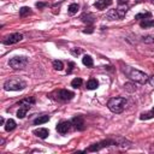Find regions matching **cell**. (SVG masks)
Wrapping results in <instances>:
<instances>
[{
  "label": "cell",
  "mask_w": 154,
  "mask_h": 154,
  "mask_svg": "<svg viewBox=\"0 0 154 154\" xmlns=\"http://www.w3.org/2000/svg\"><path fill=\"white\" fill-rule=\"evenodd\" d=\"M71 122H67V120H61V122H59L58 124H57V131L59 132V134H61V135H64V134H66L69 130H70V128H71Z\"/></svg>",
  "instance_id": "9c48e42d"
},
{
  "label": "cell",
  "mask_w": 154,
  "mask_h": 154,
  "mask_svg": "<svg viewBox=\"0 0 154 154\" xmlns=\"http://www.w3.org/2000/svg\"><path fill=\"white\" fill-rule=\"evenodd\" d=\"M78 8H79V5L78 4H71L69 6V13L70 14H75L78 11Z\"/></svg>",
  "instance_id": "484cf974"
},
{
  "label": "cell",
  "mask_w": 154,
  "mask_h": 154,
  "mask_svg": "<svg viewBox=\"0 0 154 154\" xmlns=\"http://www.w3.org/2000/svg\"><path fill=\"white\" fill-rule=\"evenodd\" d=\"M126 12H128V7H126V6H120V7H118V8L109 10V11L106 13L105 18H107L108 20H117V19H122V18H124V17H125Z\"/></svg>",
  "instance_id": "277c9868"
},
{
  "label": "cell",
  "mask_w": 154,
  "mask_h": 154,
  "mask_svg": "<svg viewBox=\"0 0 154 154\" xmlns=\"http://www.w3.org/2000/svg\"><path fill=\"white\" fill-rule=\"evenodd\" d=\"M46 5H47V4H45V2H37V4H36V7H37V8H42V7H45Z\"/></svg>",
  "instance_id": "1f68e13d"
},
{
  "label": "cell",
  "mask_w": 154,
  "mask_h": 154,
  "mask_svg": "<svg viewBox=\"0 0 154 154\" xmlns=\"http://www.w3.org/2000/svg\"><path fill=\"white\" fill-rule=\"evenodd\" d=\"M83 32H85V34H87V32L90 34V32H93V28H88V30L85 29V30H83Z\"/></svg>",
  "instance_id": "d6a6232c"
},
{
  "label": "cell",
  "mask_w": 154,
  "mask_h": 154,
  "mask_svg": "<svg viewBox=\"0 0 154 154\" xmlns=\"http://www.w3.org/2000/svg\"><path fill=\"white\" fill-rule=\"evenodd\" d=\"M71 124L75 126V129H77V130H84L85 129V125H84V119H83V117L82 116H76V117H73L72 118V120H71Z\"/></svg>",
  "instance_id": "30bf717a"
},
{
  "label": "cell",
  "mask_w": 154,
  "mask_h": 154,
  "mask_svg": "<svg viewBox=\"0 0 154 154\" xmlns=\"http://www.w3.org/2000/svg\"><path fill=\"white\" fill-rule=\"evenodd\" d=\"M71 53H72L73 55H79V54L82 53V49H81V48H73V49H71Z\"/></svg>",
  "instance_id": "f1b7e54d"
},
{
  "label": "cell",
  "mask_w": 154,
  "mask_h": 154,
  "mask_svg": "<svg viewBox=\"0 0 154 154\" xmlns=\"http://www.w3.org/2000/svg\"><path fill=\"white\" fill-rule=\"evenodd\" d=\"M123 72L131 81H135V82H138V83H146V82H148V78H149L144 72H142L140 70H136L134 67H130V66H124Z\"/></svg>",
  "instance_id": "6da1fadb"
},
{
  "label": "cell",
  "mask_w": 154,
  "mask_h": 154,
  "mask_svg": "<svg viewBox=\"0 0 154 154\" xmlns=\"http://www.w3.org/2000/svg\"><path fill=\"white\" fill-rule=\"evenodd\" d=\"M30 10H31V8H30V7H26V6L22 7V8L19 10V16H20V17H25L26 14H30V13H31Z\"/></svg>",
  "instance_id": "d4e9b609"
},
{
  "label": "cell",
  "mask_w": 154,
  "mask_h": 154,
  "mask_svg": "<svg viewBox=\"0 0 154 154\" xmlns=\"http://www.w3.org/2000/svg\"><path fill=\"white\" fill-rule=\"evenodd\" d=\"M140 26L144 28V29L152 28V26H154V19H142V22L140 23Z\"/></svg>",
  "instance_id": "2e32d148"
},
{
  "label": "cell",
  "mask_w": 154,
  "mask_h": 154,
  "mask_svg": "<svg viewBox=\"0 0 154 154\" xmlns=\"http://www.w3.org/2000/svg\"><path fill=\"white\" fill-rule=\"evenodd\" d=\"M49 99H52V100H54V101H69V100H71L73 96H75V94L72 93V91H70V90H67V89H59V90H54V91H52L49 95H47Z\"/></svg>",
  "instance_id": "3957f363"
},
{
  "label": "cell",
  "mask_w": 154,
  "mask_h": 154,
  "mask_svg": "<svg viewBox=\"0 0 154 154\" xmlns=\"http://www.w3.org/2000/svg\"><path fill=\"white\" fill-rule=\"evenodd\" d=\"M36 102V100H35V97H26V99H23V100H20V101H18L17 102V106H25V107H29V108H31V106L34 105Z\"/></svg>",
  "instance_id": "8fae6325"
},
{
  "label": "cell",
  "mask_w": 154,
  "mask_h": 154,
  "mask_svg": "<svg viewBox=\"0 0 154 154\" xmlns=\"http://www.w3.org/2000/svg\"><path fill=\"white\" fill-rule=\"evenodd\" d=\"M48 120H49V116H40L34 120V124L35 125H41L43 123H47Z\"/></svg>",
  "instance_id": "e0dca14e"
},
{
  "label": "cell",
  "mask_w": 154,
  "mask_h": 154,
  "mask_svg": "<svg viewBox=\"0 0 154 154\" xmlns=\"http://www.w3.org/2000/svg\"><path fill=\"white\" fill-rule=\"evenodd\" d=\"M118 144V142H117V140H103V141H101V142H99V143H94V144H91L89 148H87L84 152H95V150H100V149H102V148H105V147H108V146H117Z\"/></svg>",
  "instance_id": "52a82bcc"
},
{
  "label": "cell",
  "mask_w": 154,
  "mask_h": 154,
  "mask_svg": "<svg viewBox=\"0 0 154 154\" xmlns=\"http://www.w3.org/2000/svg\"><path fill=\"white\" fill-rule=\"evenodd\" d=\"M142 41L146 42V43H152V42H154V36H153V35L143 36V37H142Z\"/></svg>",
  "instance_id": "83f0119b"
},
{
  "label": "cell",
  "mask_w": 154,
  "mask_h": 154,
  "mask_svg": "<svg viewBox=\"0 0 154 154\" xmlns=\"http://www.w3.org/2000/svg\"><path fill=\"white\" fill-rule=\"evenodd\" d=\"M124 89H125L126 91H129V93H134V91H136L137 87H136L135 83H132V82H128V83L124 84Z\"/></svg>",
  "instance_id": "44dd1931"
},
{
  "label": "cell",
  "mask_w": 154,
  "mask_h": 154,
  "mask_svg": "<svg viewBox=\"0 0 154 154\" xmlns=\"http://www.w3.org/2000/svg\"><path fill=\"white\" fill-rule=\"evenodd\" d=\"M152 17V13L150 12H141V13H137L135 16V19H147V18H150Z\"/></svg>",
  "instance_id": "603a6c76"
},
{
  "label": "cell",
  "mask_w": 154,
  "mask_h": 154,
  "mask_svg": "<svg viewBox=\"0 0 154 154\" xmlns=\"http://www.w3.org/2000/svg\"><path fill=\"white\" fill-rule=\"evenodd\" d=\"M82 83H83V81H82V78H79V77H76V78H73V79L71 81V85H72L73 88H79V87L82 85Z\"/></svg>",
  "instance_id": "cb8c5ba5"
},
{
  "label": "cell",
  "mask_w": 154,
  "mask_h": 154,
  "mask_svg": "<svg viewBox=\"0 0 154 154\" xmlns=\"http://www.w3.org/2000/svg\"><path fill=\"white\" fill-rule=\"evenodd\" d=\"M32 132H34V135H36V136L40 137V138H46V137L49 135V131H48V129H46V128L35 129Z\"/></svg>",
  "instance_id": "4fadbf2b"
},
{
  "label": "cell",
  "mask_w": 154,
  "mask_h": 154,
  "mask_svg": "<svg viewBox=\"0 0 154 154\" xmlns=\"http://www.w3.org/2000/svg\"><path fill=\"white\" fill-rule=\"evenodd\" d=\"M26 87V83L19 78H12L5 82L4 89L5 90H22Z\"/></svg>",
  "instance_id": "5b68a950"
},
{
  "label": "cell",
  "mask_w": 154,
  "mask_h": 154,
  "mask_svg": "<svg viewBox=\"0 0 154 154\" xmlns=\"http://www.w3.org/2000/svg\"><path fill=\"white\" fill-rule=\"evenodd\" d=\"M148 83H149L152 87H154V75H153L152 77H149V78H148Z\"/></svg>",
  "instance_id": "4dcf8cb0"
},
{
  "label": "cell",
  "mask_w": 154,
  "mask_h": 154,
  "mask_svg": "<svg viewBox=\"0 0 154 154\" xmlns=\"http://www.w3.org/2000/svg\"><path fill=\"white\" fill-rule=\"evenodd\" d=\"M29 109H30L29 107L20 106V107H19V109L17 111V117H18V118H20V119H22V118H24V117L26 116V112H28Z\"/></svg>",
  "instance_id": "d6986e66"
},
{
  "label": "cell",
  "mask_w": 154,
  "mask_h": 154,
  "mask_svg": "<svg viewBox=\"0 0 154 154\" xmlns=\"http://www.w3.org/2000/svg\"><path fill=\"white\" fill-rule=\"evenodd\" d=\"M97 87H99V82H97V79H95V78H90V79L87 82V89H89V90L96 89Z\"/></svg>",
  "instance_id": "9a60e30c"
},
{
  "label": "cell",
  "mask_w": 154,
  "mask_h": 154,
  "mask_svg": "<svg viewBox=\"0 0 154 154\" xmlns=\"http://www.w3.org/2000/svg\"><path fill=\"white\" fill-rule=\"evenodd\" d=\"M81 20L83 23H87V24H93L94 20H95V17L91 13H84V14L81 16Z\"/></svg>",
  "instance_id": "5bb4252c"
},
{
  "label": "cell",
  "mask_w": 154,
  "mask_h": 154,
  "mask_svg": "<svg viewBox=\"0 0 154 154\" xmlns=\"http://www.w3.org/2000/svg\"><path fill=\"white\" fill-rule=\"evenodd\" d=\"M22 38H23V35H22V34L14 32V34H11V35L6 36V37L2 40V43L6 45V46H10V45H13V43L19 42Z\"/></svg>",
  "instance_id": "ba28073f"
},
{
  "label": "cell",
  "mask_w": 154,
  "mask_h": 154,
  "mask_svg": "<svg viewBox=\"0 0 154 154\" xmlns=\"http://www.w3.org/2000/svg\"><path fill=\"white\" fill-rule=\"evenodd\" d=\"M128 101L125 97H112L107 102V107L113 113H122L125 109Z\"/></svg>",
  "instance_id": "7a4b0ae2"
},
{
  "label": "cell",
  "mask_w": 154,
  "mask_h": 154,
  "mask_svg": "<svg viewBox=\"0 0 154 154\" xmlns=\"http://www.w3.org/2000/svg\"><path fill=\"white\" fill-rule=\"evenodd\" d=\"M0 123H1V125H2V124L5 123V119H4V118H1V120H0Z\"/></svg>",
  "instance_id": "e575fe53"
},
{
  "label": "cell",
  "mask_w": 154,
  "mask_h": 154,
  "mask_svg": "<svg viewBox=\"0 0 154 154\" xmlns=\"http://www.w3.org/2000/svg\"><path fill=\"white\" fill-rule=\"evenodd\" d=\"M125 2H128V0H118V4H119V5H123V4H125Z\"/></svg>",
  "instance_id": "836d02e7"
},
{
  "label": "cell",
  "mask_w": 154,
  "mask_h": 154,
  "mask_svg": "<svg viewBox=\"0 0 154 154\" xmlns=\"http://www.w3.org/2000/svg\"><path fill=\"white\" fill-rule=\"evenodd\" d=\"M112 1H113V0H96V1L94 2V6H95L97 10H103V8H106L107 6H109V5L112 4Z\"/></svg>",
  "instance_id": "7c38bea8"
},
{
  "label": "cell",
  "mask_w": 154,
  "mask_h": 154,
  "mask_svg": "<svg viewBox=\"0 0 154 154\" xmlns=\"http://www.w3.org/2000/svg\"><path fill=\"white\" fill-rule=\"evenodd\" d=\"M69 66H70V67H69V70H67V73H71V72L73 71V67H75V63H73V61H70V63H69Z\"/></svg>",
  "instance_id": "f546056e"
},
{
  "label": "cell",
  "mask_w": 154,
  "mask_h": 154,
  "mask_svg": "<svg viewBox=\"0 0 154 154\" xmlns=\"http://www.w3.org/2000/svg\"><path fill=\"white\" fill-rule=\"evenodd\" d=\"M150 118H154V108H152L149 112L141 113V116H140L141 120H146V119H150Z\"/></svg>",
  "instance_id": "7402d4cb"
},
{
  "label": "cell",
  "mask_w": 154,
  "mask_h": 154,
  "mask_svg": "<svg viewBox=\"0 0 154 154\" xmlns=\"http://www.w3.org/2000/svg\"><path fill=\"white\" fill-rule=\"evenodd\" d=\"M53 67H54L55 70L60 71V70L64 69V64H63L61 60H54V61H53Z\"/></svg>",
  "instance_id": "4316f807"
},
{
  "label": "cell",
  "mask_w": 154,
  "mask_h": 154,
  "mask_svg": "<svg viewBox=\"0 0 154 154\" xmlns=\"http://www.w3.org/2000/svg\"><path fill=\"white\" fill-rule=\"evenodd\" d=\"M28 64V58L26 57H13L10 59L8 65L13 69V70H18V69H24Z\"/></svg>",
  "instance_id": "8992f818"
},
{
  "label": "cell",
  "mask_w": 154,
  "mask_h": 154,
  "mask_svg": "<svg viewBox=\"0 0 154 154\" xmlns=\"http://www.w3.org/2000/svg\"><path fill=\"white\" fill-rule=\"evenodd\" d=\"M150 2H152V4H153V5H154V0H150Z\"/></svg>",
  "instance_id": "d590c367"
},
{
  "label": "cell",
  "mask_w": 154,
  "mask_h": 154,
  "mask_svg": "<svg viewBox=\"0 0 154 154\" xmlns=\"http://www.w3.org/2000/svg\"><path fill=\"white\" fill-rule=\"evenodd\" d=\"M16 122L13 120V119H8L7 122H6V124H5V130L7 131V132H10V131H12L14 128H16Z\"/></svg>",
  "instance_id": "ffe728a7"
},
{
  "label": "cell",
  "mask_w": 154,
  "mask_h": 154,
  "mask_svg": "<svg viewBox=\"0 0 154 154\" xmlns=\"http://www.w3.org/2000/svg\"><path fill=\"white\" fill-rule=\"evenodd\" d=\"M82 63L85 65V66H88V67H91L93 65H94V61H93V58L90 57V55H84L83 58H82Z\"/></svg>",
  "instance_id": "ac0fdd59"
}]
</instances>
